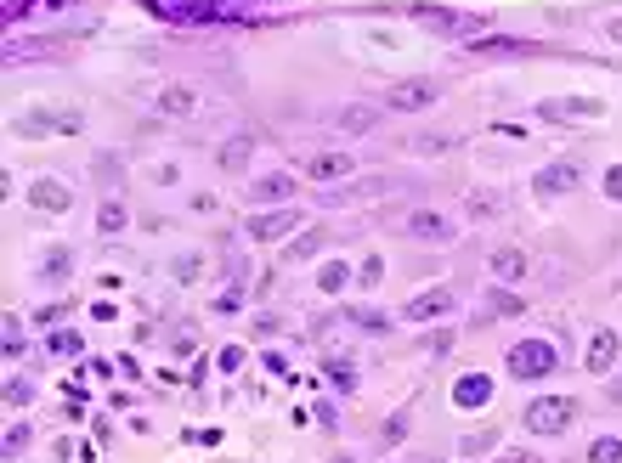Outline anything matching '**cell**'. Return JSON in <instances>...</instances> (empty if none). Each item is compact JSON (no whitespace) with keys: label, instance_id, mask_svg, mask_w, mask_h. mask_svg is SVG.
I'll return each mask as SVG.
<instances>
[{"label":"cell","instance_id":"6da1fadb","mask_svg":"<svg viewBox=\"0 0 622 463\" xmlns=\"http://www.w3.org/2000/svg\"><path fill=\"white\" fill-rule=\"evenodd\" d=\"M526 424H532L538 435H560V430L571 424V401H566V395H549V401H532V407H526Z\"/></svg>","mask_w":622,"mask_h":463},{"label":"cell","instance_id":"7a4b0ae2","mask_svg":"<svg viewBox=\"0 0 622 463\" xmlns=\"http://www.w3.org/2000/svg\"><path fill=\"white\" fill-rule=\"evenodd\" d=\"M385 102L396 108V113H419V108H430L436 102V85L430 79H402V85H390Z\"/></svg>","mask_w":622,"mask_h":463},{"label":"cell","instance_id":"3957f363","mask_svg":"<svg viewBox=\"0 0 622 463\" xmlns=\"http://www.w3.org/2000/svg\"><path fill=\"white\" fill-rule=\"evenodd\" d=\"M509 368H515L521 379H538V373H549V368H554V350H544L538 339H526V345H515V350H509Z\"/></svg>","mask_w":622,"mask_h":463},{"label":"cell","instance_id":"277c9868","mask_svg":"<svg viewBox=\"0 0 622 463\" xmlns=\"http://www.w3.org/2000/svg\"><path fill=\"white\" fill-rule=\"evenodd\" d=\"M600 113V102H588V96H571V102H538V119H594Z\"/></svg>","mask_w":622,"mask_h":463},{"label":"cell","instance_id":"5b68a950","mask_svg":"<svg viewBox=\"0 0 622 463\" xmlns=\"http://www.w3.org/2000/svg\"><path fill=\"white\" fill-rule=\"evenodd\" d=\"M193 108H198V96H193L187 85H170V90L158 96V113H170V119H187Z\"/></svg>","mask_w":622,"mask_h":463},{"label":"cell","instance_id":"8992f818","mask_svg":"<svg viewBox=\"0 0 622 463\" xmlns=\"http://www.w3.org/2000/svg\"><path fill=\"white\" fill-rule=\"evenodd\" d=\"M306 170L317 175V181H334V175H351V158L345 153H322V158H311Z\"/></svg>","mask_w":622,"mask_h":463},{"label":"cell","instance_id":"52a82bcc","mask_svg":"<svg viewBox=\"0 0 622 463\" xmlns=\"http://www.w3.org/2000/svg\"><path fill=\"white\" fill-rule=\"evenodd\" d=\"M334 125H340V130H368V125H374V108H362V102H351V108H345V113H340Z\"/></svg>","mask_w":622,"mask_h":463},{"label":"cell","instance_id":"ba28073f","mask_svg":"<svg viewBox=\"0 0 622 463\" xmlns=\"http://www.w3.org/2000/svg\"><path fill=\"white\" fill-rule=\"evenodd\" d=\"M295 221H300V215H295V209H289V215H266V221H249V232H255V237H272V232H283V227H295Z\"/></svg>","mask_w":622,"mask_h":463},{"label":"cell","instance_id":"9c48e42d","mask_svg":"<svg viewBox=\"0 0 622 463\" xmlns=\"http://www.w3.org/2000/svg\"><path fill=\"white\" fill-rule=\"evenodd\" d=\"M571 181H577V164H560V170H549L538 187H544V192H560V187H571Z\"/></svg>","mask_w":622,"mask_h":463},{"label":"cell","instance_id":"30bf717a","mask_svg":"<svg viewBox=\"0 0 622 463\" xmlns=\"http://www.w3.org/2000/svg\"><path fill=\"white\" fill-rule=\"evenodd\" d=\"M459 401H486V379H464V385H459Z\"/></svg>","mask_w":622,"mask_h":463},{"label":"cell","instance_id":"8fae6325","mask_svg":"<svg viewBox=\"0 0 622 463\" xmlns=\"http://www.w3.org/2000/svg\"><path fill=\"white\" fill-rule=\"evenodd\" d=\"M622 458V441H600L594 447V463H617Z\"/></svg>","mask_w":622,"mask_h":463},{"label":"cell","instance_id":"7c38bea8","mask_svg":"<svg viewBox=\"0 0 622 463\" xmlns=\"http://www.w3.org/2000/svg\"><path fill=\"white\" fill-rule=\"evenodd\" d=\"M588 362H594V368H606V362H611V333H600V339H594V356H588Z\"/></svg>","mask_w":622,"mask_h":463},{"label":"cell","instance_id":"4fadbf2b","mask_svg":"<svg viewBox=\"0 0 622 463\" xmlns=\"http://www.w3.org/2000/svg\"><path fill=\"white\" fill-rule=\"evenodd\" d=\"M255 192H260V198H283V192H289V181H283V175H277V181H260V187H255Z\"/></svg>","mask_w":622,"mask_h":463},{"label":"cell","instance_id":"5bb4252c","mask_svg":"<svg viewBox=\"0 0 622 463\" xmlns=\"http://www.w3.org/2000/svg\"><path fill=\"white\" fill-rule=\"evenodd\" d=\"M221 158H227V170H238V164L249 158V142H233V147H227V153H221Z\"/></svg>","mask_w":622,"mask_h":463},{"label":"cell","instance_id":"9a60e30c","mask_svg":"<svg viewBox=\"0 0 622 463\" xmlns=\"http://www.w3.org/2000/svg\"><path fill=\"white\" fill-rule=\"evenodd\" d=\"M486 300H492V311H498V316H504V311H515V306H521V300H515V294H504V288H498V294H486Z\"/></svg>","mask_w":622,"mask_h":463},{"label":"cell","instance_id":"2e32d148","mask_svg":"<svg viewBox=\"0 0 622 463\" xmlns=\"http://www.w3.org/2000/svg\"><path fill=\"white\" fill-rule=\"evenodd\" d=\"M34 204H51V209H57V204H63V192H57V187H34Z\"/></svg>","mask_w":622,"mask_h":463}]
</instances>
